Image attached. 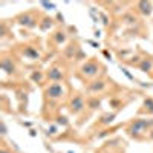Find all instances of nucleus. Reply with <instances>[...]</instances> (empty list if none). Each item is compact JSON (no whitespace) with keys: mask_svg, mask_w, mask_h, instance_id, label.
<instances>
[{"mask_svg":"<svg viewBox=\"0 0 153 153\" xmlns=\"http://www.w3.org/2000/svg\"><path fill=\"white\" fill-rule=\"evenodd\" d=\"M63 93V89H61V86L60 84H52L49 89H48V95H51L52 98H57V97H60Z\"/></svg>","mask_w":153,"mask_h":153,"instance_id":"1","label":"nucleus"},{"mask_svg":"<svg viewBox=\"0 0 153 153\" xmlns=\"http://www.w3.org/2000/svg\"><path fill=\"white\" fill-rule=\"evenodd\" d=\"M95 70H97V66L93 63H90V64H87V66L83 67V72L87 74V75H93V74H95Z\"/></svg>","mask_w":153,"mask_h":153,"instance_id":"2","label":"nucleus"},{"mask_svg":"<svg viewBox=\"0 0 153 153\" xmlns=\"http://www.w3.org/2000/svg\"><path fill=\"white\" fill-rule=\"evenodd\" d=\"M139 6L143 8V13H144V14H150V11H152L150 3H139Z\"/></svg>","mask_w":153,"mask_h":153,"instance_id":"3","label":"nucleus"},{"mask_svg":"<svg viewBox=\"0 0 153 153\" xmlns=\"http://www.w3.org/2000/svg\"><path fill=\"white\" fill-rule=\"evenodd\" d=\"M150 66H152V63H150V61H144L143 64H141V69H143V70H149Z\"/></svg>","mask_w":153,"mask_h":153,"instance_id":"4","label":"nucleus"},{"mask_svg":"<svg viewBox=\"0 0 153 153\" xmlns=\"http://www.w3.org/2000/svg\"><path fill=\"white\" fill-rule=\"evenodd\" d=\"M60 76H61V75L58 74V72H52V74H51V78H60Z\"/></svg>","mask_w":153,"mask_h":153,"instance_id":"5","label":"nucleus"}]
</instances>
